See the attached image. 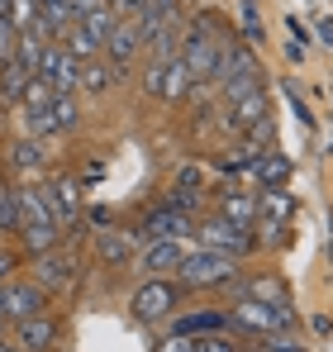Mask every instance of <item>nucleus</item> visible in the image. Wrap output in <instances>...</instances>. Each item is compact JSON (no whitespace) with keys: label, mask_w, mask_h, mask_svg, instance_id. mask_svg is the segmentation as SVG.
Returning a JSON list of instances; mask_svg holds the SVG:
<instances>
[{"label":"nucleus","mask_w":333,"mask_h":352,"mask_svg":"<svg viewBox=\"0 0 333 352\" xmlns=\"http://www.w3.org/2000/svg\"><path fill=\"white\" fill-rule=\"evenodd\" d=\"M224 38L210 29V19L200 14L195 24H191V34H186V43H181V58L191 67V76H195V86H215L224 72Z\"/></svg>","instance_id":"1"},{"label":"nucleus","mask_w":333,"mask_h":352,"mask_svg":"<svg viewBox=\"0 0 333 352\" xmlns=\"http://www.w3.org/2000/svg\"><path fill=\"white\" fill-rule=\"evenodd\" d=\"M14 205H19V229L14 234L24 238V248L39 257V252H48L62 229H57V219L48 214V205H43V195H39V186L34 190H14Z\"/></svg>","instance_id":"2"},{"label":"nucleus","mask_w":333,"mask_h":352,"mask_svg":"<svg viewBox=\"0 0 333 352\" xmlns=\"http://www.w3.org/2000/svg\"><path fill=\"white\" fill-rule=\"evenodd\" d=\"M233 276H238V257L215 252V248H191V252L176 262V281H181V286H195V291H205V286H228Z\"/></svg>","instance_id":"3"},{"label":"nucleus","mask_w":333,"mask_h":352,"mask_svg":"<svg viewBox=\"0 0 333 352\" xmlns=\"http://www.w3.org/2000/svg\"><path fill=\"white\" fill-rule=\"evenodd\" d=\"M290 219H295V195H290V190H281V186L257 190V219H253L257 243L281 248V243H286V229H290Z\"/></svg>","instance_id":"4"},{"label":"nucleus","mask_w":333,"mask_h":352,"mask_svg":"<svg viewBox=\"0 0 333 352\" xmlns=\"http://www.w3.org/2000/svg\"><path fill=\"white\" fill-rule=\"evenodd\" d=\"M219 91L228 96V100H238V96H253V91H262V67H257V58H253L248 48H228V53H224Z\"/></svg>","instance_id":"5"},{"label":"nucleus","mask_w":333,"mask_h":352,"mask_svg":"<svg viewBox=\"0 0 333 352\" xmlns=\"http://www.w3.org/2000/svg\"><path fill=\"white\" fill-rule=\"evenodd\" d=\"M34 76L48 81L53 96H76V86H81V62L72 58L62 43H43V58H39V72H34Z\"/></svg>","instance_id":"6"},{"label":"nucleus","mask_w":333,"mask_h":352,"mask_svg":"<svg viewBox=\"0 0 333 352\" xmlns=\"http://www.w3.org/2000/svg\"><path fill=\"white\" fill-rule=\"evenodd\" d=\"M228 324H238V329H248V333H257V338H267V333H277L286 324H295V309H272V305H262V300H243V305H233V314H228Z\"/></svg>","instance_id":"7"},{"label":"nucleus","mask_w":333,"mask_h":352,"mask_svg":"<svg viewBox=\"0 0 333 352\" xmlns=\"http://www.w3.org/2000/svg\"><path fill=\"white\" fill-rule=\"evenodd\" d=\"M253 229H243V224H233V219H205L200 224V248H215V252H228V257H243V252H253Z\"/></svg>","instance_id":"8"},{"label":"nucleus","mask_w":333,"mask_h":352,"mask_svg":"<svg viewBox=\"0 0 333 352\" xmlns=\"http://www.w3.org/2000/svg\"><path fill=\"white\" fill-rule=\"evenodd\" d=\"M191 229H195V214H186V210H181V205H171V200L153 205V210L143 214V224H138L143 243H148V238H186Z\"/></svg>","instance_id":"9"},{"label":"nucleus","mask_w":333,"mask_h":352,"mask_svg":"<svg viewBox=\"0 0 333 352\" xmlns=\"http://www.w3.org/2000/svg\"><path fill=\"white\" fill-rule=\"evenodd\" d=\"M176 300H181V291L171 281H148V286L133 291V314H138V324H162L176 309Z\"/></svg>","instance_id":"10"},{"label":"nucleus","mask_w":333,"mask_h":352,"mask_svg":"<svg viewBox=\"0 0 333 352\" xmlns=\"http://www.w3.org/2000/svg\"><path fill=\"white\" fill-rule=\"evenodd\" d=\"M39 195H43L48 214L57 219V229H62V224H76V214H81V186H76L72 176L43 181V186H39Z\"/></svg>","instance_id":"11"},{"label":"nucleus","mask_w":333,"mask_h":352,"mask_svg":"<svg viewBox=\"0 0 333 352\" xmlns=\"http://www.w3.org/2000/svg\"><path fill=\"white\" fill-rule=\"evenodd\" d=\"M186 252H191V243H186V238H148V248L138 252V267L158 276V272H171Z\"/></svg>","instance_id":"12"},{"label":"nucleus","mask_w":333,"mask_h":352,"mask_svg":"<svg viewBox=\"0 0 333 352\" xmlns=\"http://www.w3.org/2000/svg\"><path fill=\"white\" fill-rule=\"evenodd\" d=\"M290 167H295V162H290V153L267 148V153H262V157H253L243 172L253 176V186H257V190H267V186H286V181H290Z\"/></svg>","instance_id":"13"},{"label":"nucleus","mask_w":333,"mask_h":352,"mask_svg":"<svg viewBox=\"0 0 333 352\" xmlns=\"http://www.w3.org/2000/svg\"><path fill=\"white\" fill-rule=\"evenodd\" d=\"M96 257L105 267H129L138 257V238L124 234V229H96Z\"/></svg>","instance_id":"14"},{"label":"nucleus","mask_w":333,"mask_h":352,"mask_svg":"<svg viewBox=\"0 0 333 352\" xmlns=\"http://www.w3.org/2000/svg\"><path fill=\"white\" fill-rule=\"evenodd\" d=\"M0 309H5V319L10 324H19V319H29V314H43V286H5V300H0Z\"/></svg>","instance_id":"15"},{"label":"nucleus","mask_w":333,"mask_h":352,"mask_svg":"<svg viewBox=\"0 0 333 352\" xmlns=\"http://www.w3.org/2000/svg\"><path fill=\"white\" fill-rule=\"evenodd\" d=\"M138 48H143V34H138V19H114L110 38H105V53H110V62H114V67H129Z\"/></svg>","instance_id":"16"},{"label":"nucleus","mask_w":333,"mask_h":352,"mask_svg":"<svg viewBox=\"0 0 333 352\" xmlns=\"http://www.w3.org/2000/svg\"><path fill=\"white\" fill-rule=\"evenodd\" d=\"M72 272H76V262L67 257V252H39V262H34V286H43V291H57V286H67L72 281Z\"/></svg>","instance_id":"17"},{"label":"nucleus","mask_w":333,"mask_h":352,"mask_svg":"<svg viewBox=\"0 0 333 352\" xmlns=\"http://www.w3.org/2000/svg\"><path fill=\"white\" fill-rule=\"evenodd\" d=\"M267 115H272V110H267V96H262V91L228 100V129H233V133H248V129H257V124H262Z\"/></svg>","instance_id":"18"},{"label":"nucleus","mask_w":333,"mask_h":352,"mask_svg":"<svg viewBox=\"0 0 333 352\" xmlns=\"http://www.w3.org/2000/svg\"><path fill=\"white\" fill-rule=\"evenodd\" d=\"M14 333H19V348L24 352H48L57 338V324L53 319H43V314H29V319H19L14 324Z\"/></svg>","instance_id":"19"},{"label":"nucleus","mask_w":333,"mask_h":352,"mask_svg":"<svg viewBox=\"0 0 333 352\" xmlns=\"http://www.w3.org/2000/svg\"><path fill=\"white\" fill-rule=\"evenodd\" d=\"M215 214H224V219H233V224H243V229H253V219H257V195L253 190H219V210Z\"/></svg>","instance_id":"20"},{"label":"nucleus","mask_w":333,"mask_h":352,"mask_svg":"<svg viewBox=\"0 0 333 352\" xmlns=\"http://www.w3.org/2000/svg\"><path fill=\"white\" fill-rule=\"evenodd\" d=\"M195 91V76H191V67H186V58L176 53V58L162 62V100H186Z\"/></svg>","instance_id":"21"},{"label":"nucleus","mask_w":333,"mask_h":352,"mask_svg":"<svg viewBox=\"0 0 333 352\" xmlns=\"http://www.w3.org/2000/svg\"><path fill=\"white\" fill-rule=\"evenodd\" d=\"M29 81H34V72L19 58L0 62V96H5V100H24V86H29Z\"/></svg>","instance_id":"22"},{"label":"nucleus","mask_w":333,"mask_h":352,"mask_svg":"<svg viewBox=\"0 0 333 352\" xmlns=\"http://www.w3.org/2000/svg\"><path fill=\"white\" fill-rule=\"evenodd\" d=\"M119 72L124 67H114V62H81V86L100 96V91H110L114 81H119Z\"/></svg>","instance_id":"23"},{"label":"nucleus","mask_w":333,"mask_h":352,"mask_svg":"<svg viewBox=\"0 0 333 352\" xmlns=\"http://www.w3.org/2000/svg\"><path fill=\"white\" fill-rule=\"evenodd\" d=\"M39 24L57 38V34L72 24V0H39Z\"/></svg>","instance_id":"24"},{"label":"nucleus","mask_w":333,"mask_h":352,"mask_svg":"<svg viewBox=\"0 0 333 352\" xmlns=\"http://www.w3.org/2000/svg\"><path fill=\"white\" fill-rule=\"evenodd\" d=\"M215 329H228V314L219 309H200V314H191V319H176V333H215Z\"/></svg>","instance_id":"25"},{"label":"nucleus","mask_w":333,"mask_h":352,"mask_svg":"<svg viewBox=\"0 0 333 352\" xmlns=\"http://www.w3.org/2000/svg\"><path fill=\"white\" fill-rule=\"evenodd\" d=\"M48 119H53L57 133L76 129V119H81V110H76V96H53V100H48Z\"/></svg>","instance_id":"26"},{"label":"nucleus","mask_w":333,"mask_h":352,"mask_svg":"<svg viewBox=\"0 0 333 352\" xmlns=\"http://www.w3.org/2000/svg\"><path fill=\"white\" fill-rule=\"evenodd\" d=\"M76 24H81V29H86V34H91V38L100 43V48H105V38H110V29H114V10L105 5V10H91V14H76Z\"/></svg>","instance_id":"27"},{"label":"nucleus","mask_w":333,"mask_h":352,"mask_svg":"<svg viewBox=\"0 0 333 352\" xmlns=\"http://www.w3.org/2000/svg\"><path fill=\"white\" fill-rule=\"evenodd\" d=\"M14 167H19V172H39V167H43L39 138H19V143H14Z\"/></svg>","instance_id":"28"},{"label":"nucleus","mask_w":333,"mask_h":352,"mask_svg":"<svg viewBox=\"0 0 333 352\" xmlns=\"http://www.w3.org/2000/svg\"><path fill=\"white\" fill-rule=\"evenodd\" d=\"M191 352H238V343L224 329H215V333H191Z\"/></svg>","instance_id":"29"},{"label":"nucleus","mask_w":333,"mask_h":352,"mask_svg":"<svg viewBox=\"0 0 333 352\" xmlns=\"http://www.w3.org/2000/svg\"><path fill=\"white\" fill-rule=\"evenodd\" d=\"M248 295H253V300H262V305H272V309H290V295L281 291L277 281H253Z\"/></svg>","instance_id":"30"},{"label":"nucleus","mask_w":333,"mask_h":352,"mask_svg":"<svg viewBox=\"0 0 333 352\" xmlns=\"http://www.w3.org/2000/svg\"><path fill=\"white\" fill-rule=\"evenodd\" d=\"M24 129H29L34 138H48V133H57L53 119H48V105H24Z\"/></svg>","instance_id":"31"},{"label":"nucleus","mask_w":333,"mask_h":352,"mask_svg":"<svg viewBox=\"0 0 333 352\" xmlns=\"http://www.w3.org/2000/svg\"><path fill=\"white\" fill-rule=\"evenodd\" d=\"M10 19H14V29H34L39 24V0H14L10 5Z\"/></svg>","instance_id":"32"},{"label":"nucleus","mask_w":333,"mask_h":352,"mask_svg":"<svg viewBox=\"0 0 333 352\" xmlns=\"http://www.w3.org/2000/svg\"><path fill=\"white\" fill-rule=\"evenodd\" d=\"M0 229L5 234L19 229V205H14V190H5V186H0Z\"/></svg>","instance_id":"33"},{"label":"nucleus","mask_w":333,"mask_h":352,"mask_svg":"<svg viewBox=\"0 0 333 352\" xmlns=\"http://www.w3.org/2000/svg\"><path fill=\"white\" fill-rule=\"evenodd\" d=\"M14 43H19V29H14V19H10V14H0V62L14 58Z\"/></svg>","instance_id":"34"},{"label":"nucleus","mask_w":333,"mask_h":352,"mask_svg":"<svg viewBox=\"0 0 333 352\" xmlns=\"http://www.w3.org/2000/svg\"><path fill=\"white\" fill-rule=\"evenodd\" d=\"M262 352H305V348H300L286 329H277V333H267V338H262Z\"/></svg>","instance_id":"35"},{"label":"nucleus","mask_w":333,"mask_h":352,"mask_svg":"<svg viewBox=\"0 0 333 352\" xmlns=\"http://www.w3.org/2000/svg\"><path fill=\"white\" fill-rule=\"evenodd\" d=\"M143 91L162 96V62H148V72H143Z\"/></svg>","instance_id":"36"},{"label":"nucleus","mask_w":333,"mask_h":352,"mask_svg":"<svg viewBox=\"0 0 333 352\" xmlns=\"http://www.w3.org/2000/svg\"><path fill=\"white\" fill-rule=\"evenodd\" d=\"M286 100H290V115L300 119V124H314V115H310V110H305V100H300V96H295V91H290V81H286Z\"/></svg>","instance_id":"37"},{"label":"nucleus","mask_w":333,"mask_h":352,"mask_svg":"<svg viewBox=\"0 0 333 352\" xmlns=\"http://www.w3.org/2000/svg\"><path fill=\"white\" fill-rule=\"evenodd\" d=\"M176 186L181 190H200V167H181L176 172Z\"/></svg>","instance_id":"38"},{"label":"nucleus","mask_w":333,"mask_h":352,"mask_svg":"<svg viewBox=\"0 0 333 352\" xmlns=\"http://www.w3.org/2000/svg\"><path fill=\"white\" fill-rule=\"evenodd\" d=\"M105 5H110V0H72V19H76V14H91V10H105Z\"/></svg>","instance_id":"39"},{"label":"nucleus","mask_w":333,"mask_h":352,"mask_svg":"<svg viewBox=\"0 0 333 352\" xmlns=\"http://www.w3.org/2000/svg\"><path fill=\"white\" fill-rule=\"evenodd\" d=\"M158 352H191V338H186V333H171V338H166Z\"/></svg>","instance_id":"40"},{"label":"nucleus","mask_w":333,"mask_h":352,"mask_svg":"<svg viewBox=\"0 0 333 352\" xmlns=\"http://www.w3.org/2000/svg\"><path fill=\"white\" fill-rule=\"evenodd\" d=\"M319 38H324V43H333V19H319Z\"/></svg>","instance_id":"41"},{"label":"nucleus","mask_w":333,"mask_h":352,"mask_svg":"<svg viewBox=\"0 0 333 352\" xmlns=\"http://www.w3.org/2000/svg\"><path fill=\"white\" fill-rule=\"evenodd\" d=\"M10 267H14V262H10V257H5V252H0V281H5V276H10Z\"/></svg>","instance_id":"42"},{"label":"nucleus","mask_w":333,"mask_h":352,"mask_svg":"<svg viewBox=\"0 0 333 352\" xmlns=\"http://www.w3.org/2000/svg\"><path fill=\"white\" fill-rule=\"evenodd\" d=\"M0 352H24V348L19 343H0Z\"/></svg>","instance_id":"43"},{"label":"nucleus","mask_w":333,"mask_h":352,"mask_svg":"<svg viewBox=\"0 0 333 352\" xmlns=\"http://www.w3.org/2000/svg\"><path fill=\"white\" fill-rule=\"evenodd\" d=\"M10 5H14V0H0V14H10Z\"/></svg>","instance_id":"44"},{"label":"nucleus","mask_w":333,"mask_h":352,"mask_svg":"<svg viewBox=\"0 0 333 352\" xmlns=\"http://www.w3.org/2000/svg\"><path fill=\"white\" fill-rule=\"evenodd\" d=\"M0 300H5V286H0ZM0 314H5V309H0Z\"/></svg>","instance_id":"45"}]
</instances>
